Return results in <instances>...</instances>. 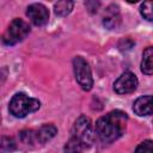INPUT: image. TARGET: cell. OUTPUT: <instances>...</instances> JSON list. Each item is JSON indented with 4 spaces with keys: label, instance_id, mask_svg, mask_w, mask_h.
Returning <instances> with one entry per match:
<instances>
[{
    "label": "cell",
    "instance_id": "5b68a950",
    "mask_svg": "<svg viewBox=\"0 0 153 153\" xmlns=\"http://www.w3.org/2000/svg\"><path fill=\"white\" fill-rule=\"evenodd\" d=\"M72 137L81 142L86 148L91 146L93 140V130L91 120L87 116L81 115L76 118L72 128Z\"/></svg>",
    "mask_w": 153,
    "mask_h": 153
},
{
    "label": "cell",
    "instance_id": "e0dca14e",
    "mask_svg": "<svg viewBox=\"0 0 153 153\" xmlns=\"http://www.w3.org/2000/svg\"><path fill=\"white\" fill-rule=\"evenodd\" d=\"M85 5H86V7H90L88 8L90 12H97V10L99 7V2H96V1H90V2H86Z\"/></svg>",
    "mask_w": 153,
    "mask_h": 153
},
{
    "label": "cell",
    "instance_id": "5bb4252c",
    "mask_svg": "<svg viewBox=\"0 0 153 153\" xmlns=\"http://www.w3.org/2000/svg\"><path fill=\"white\" fill-rule=\"evenodd\" d=\"M140 12L142 14V17L147 20H152L153 19V10H152V1H146L141 5L140 7Z\"/></svg>",
    "mask_w": 153,
    "mask_h": 153
},
{
    "label": "cell",
    "instance_id": "3957f363",
    "mask_svg": "<svg viewBox=\"0 0 153 153\" xmlns=\"http://www.w3.org/2000/svg\"><path fill=\"white\" fill-rule=\"evenodd\" d=\"M57 133L54 124H43L35 130H23L20 133L22 140L26 145H44L47 141L53 139Z\"/></svg>",
    "mask_w": 153,
    "mask_h": 153
},
{
    "label": "cell",
    "instance_id": "277c9868",
    "mask_svg": "<svg viewBox=\"0 0 153 153\" xmlns=\"http://www.w3.org/2000/svg\"><path fill=\"white\" fill-rule=\"evenodd\" d=\"M30 32V26L23 19H13L7 26L6 31L2 35V42L6 45H14L22 42Z\"/></svg>",
    "mask_w": 153,
    "mask_h": 153
},
{
    "label": "cell",
    "instance_id": "ba28073f",
    "mask_svg": "<svg viewBox=\"0 0 153 153\" xmlns=\"http://www.w3.org/2000/svg\"><path fill=\"white\" fill-rule=\"evenodd\" d=\"M26 16L36 26H42L48 23L49 11L42 4H31L26 10Z\"/></svg>",
    "mask_w": 153,
    "mask_h": 153
},
{
    "label": "cell",
    "instance_id": "8992f818",
    "mask_svg": "<svg viewBox=\"0 0 153 153\" xmlns=\"http://www.w3.org/2000/svg\"><path fill=\"white\" fill-rule=\"evenodd\" d=\"M73 69H74V75L78 81V84L81 86L82 90L90 91L93 86V78H92V72L86 62L85 59L81 56H76L73 60Z\"/></svg>",
    "mask_w": 153,
    "mask_h": 153
},
{
    "label": "cell",
    "instance_id": "8fae6325",
    "mask_svg": "<svg viewBox=\"0 0 153 153\" xmlns=\"http://www.w3.org/2000/svg\"><path fill=\"white\" fill-rule=\"evenodd\" d=\"M141 71L146 75H151L153 73V48L147 47L142 55L141 61Z\"/></svg>",
    "mask_w": 153,
    "mask_h": 153
},
{
    "label": "cell",
    "instance_id": "9a60e30c",
    "mask_svg": "<svg viewBox=\"0 0 153 153\" xmlns=\"http://www.w3.org/2000/svg\"><path fill=\"white\" fill-rule=\"evenodd\" d=\"M16 149V143L11 137H1L0 139V153L8 152Z\"/></svg>",
    "mask_w": 153,
    "mask_h": 153
},
{
    "label": "cell",
    "instance_id": "30bf717a",
    "mask_svg": "<svg viewBox=\"0 0 153 153\" xmlns=\"http://www.w3.org/2000/svg\"><path fill=\"white\" fill-rule=\"evenodd\" d=\"M120 14H118V7L112 5L106 8V16H104L103 24L108 29H115L120 24Z\"/></svg>",
    "mask_w": 153,
    "mask_h": 153
},
{
    "label": "cell",
    "instance_id": "7a4b0ae2",
    "mask_svg": "<svg viewBox=\"0 0 153 153\" xmlns=\"http://www.w3.org/2000/svg\"><path fill=\"white\" fill-rule=\"evenodd\" d=\"M41 103L36 98H31L25 93H16L10 102V112L18 118H23L39 109Z\"/></svg>",
    "mask_w": 153,
    "mask_h": 153
},
{
    "label": "cell",
    "instance_id": "9c48e42d",
    "mask_svg": "<svg viewBox=\"0 0 153 153\" xmlns=\"http://www.w3.org/2000/svg\"><path fill=\"white\" fill-rule=\"evenodd\" d=\"M133 110L139 116H149L152 114V96H142L134 102Z\"/></svg>",
    "mask_w": 153,
    "mask_h": 153
},
{
    "label": "cell",
    "instance_id": "6da1fadb",
    "mask_svg": "<svg viewBox=\"0 0 153 153\" xmlns=\"http://www.w3.org/2000/svg\"><path fill=\"white\" fill-rule=\"evenodd\" d=\"M128 116L121 110H114L100 117L96 123V134L104 143H110L121 137L127 128Z\"/></svg>",
    "mask_w": 153,
    "mask_h": 153
},
{
    "label": "cell",
    "instance_id": "4fadbf2b",
    "mask_svg": "<svg viewBox=\"0 0 153 153\" xmlns=\"http://www.w3.org/2000/svg\"><path fill=\"white\" fill-rule=\"evenodd\" d=\"M86 147L78 140L71 137L65 146V153H84Z\"/></svg>",
    "mask_w": 153,
    "mask_h": 153
},
{
    "label": "cell",
    "instance_id": "ac0fdd59",
    "mask_svg": "<svg viewBox=\"0 0 153 153\" xmlns=\"http://www.w3.org/2000/svg\"><path fill=\"white\" fill-rule=\"evenodd\" d=\"M0 120H1V118H0Z\"/></svg>",
    "mask_w": 153,
    "mask_h": 153
},
{
    "label": "cell",
    "instance_id": "52a82bcc",
    "mask_svg": "<svg viewBox=\"0 0 153 153\" xmlns=\"http://www.w3.org/2000/svg\"><path fill=\"white\" fill-rule=\"evenodd\" d=\"M137 84H139V81H137V78H136V75L134 73L124 72L115 81L114 90L118 94H127V93L134 92L136 90V87H137Z\"/></svg>",
    "mask_w": 153,
    "mask_h": 153
},
{
    "label": "cell",
    "instance_id": "7c38bea8",
    "mask_svg": "<svg viewBox=\"0 0 153 153\" xmlns=\"http://www.w3.org/2000/svg\"><path fill=\"white\" fill-rule=\"evenodd\" d=\"M73 1H68V0H62V1H57L55 5H54V12L57 14V16H67L71 13V11L73 10Z\"/></svg>",
    "mask_w": 153,
    "mask_h": 153
},
{
    "label": "cell",
    "instance_id": "2e32d148",
    "mask_svg": "<svg viewBox=\"0 0 153 153\" xmlns=\"http://www.w3.org/2000/svg\"><path fill=\"white\" fill-rule=\"evenodd\" d=\"M153 151V143L151 140H146L143 142H141L136 149H135V153H152Z\"/></svg>",
    "mask_w": 153,
    "mask_h": 153
}]
</instances>
